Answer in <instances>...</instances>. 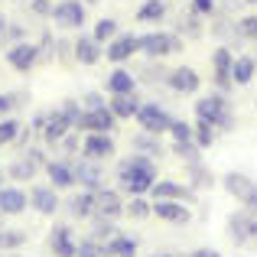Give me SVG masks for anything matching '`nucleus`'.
<instances>
[{
	"mask_svg": "<svg viewBox=\"0 0 257 257\" xmlns=\"http://www.w3.org/2000/svg\"><path fill=\"white\" fill-rule=\"evenodd\" d=\"M78 131H85V134H111V131H117V117L111 114V107H85Z\"/></svg>",
	"mask_w": 257,
	"mask_h": 257,
	"instance_id": "nucleus-9",
	"label": "nucleus"
},
{
	"mask_svg": "<svg viewBox=\"0 0 257 257\" xmlns=\"http://www.w3.org/2000/svg\"><path fill=\"white\" fill-rule=\"evenodd\" d=\"M124 215H131L134 221H144L153 215V202H147L144 195H131V202H124Z\"/></svg>",
	"mask_w": 257,
	"mask_h": 257,
	"instance_id": "nucleus-37",
	"label": "nucleus"
},
{
	"mask_svg": "<svg viewBox=\"0 0 257 257\" xmlns=\"http://www.w3.org/2000/svg\"><path fill=\"white\" fill-rule=\"evenodd\" d=\"M137 49L147 59H166L182 49V39L176 33H144V36H137Z\"/></svg>",
	"mask_w": 257,
	"mask_h": 257,
	"instance_id": "nucleus-3",
	"label": "nucleus"
},
{
	"mask_svg": "<svg viewBox=\"0 0 257 257\" xmlns=\"http://www.w3.org/2000/svg\"><path fill=\"white\" fill-rule=\"evenodd\" d=\"M189 10H192L195 17H215V13H218V0H192Z\"/></svg>",
	"mask_w": 257,
	"mask_h": 257,
	"instance_id": "nucleus-44",
	"label": "nucleus"
},
{
	"mask_svg": "<svg viewBox=\"0 0 257 257\" xmlns=\"http://www.w3.org/2000/svg\"><path fill=\"white\" fill-rule=\"evenodd\" d=\"M124 215V199H120V189H98L94 192V218H120Z\"/></svg>",
	"mask_w": 257,
	"mask_h": 257,
	"instance_id": "nucleus-11",
	"label": "nucleus"
},
{
	"mask_svg": "<svg viewBox=\"0 0 257 257\" xmlns=\"http://www.w3.org/2000/svg\"><path fill=\"white\" fill-rule=\"evenodd\" d=\"M104 88L111 91V98L114 94H131V91H137V78H134L131 69H114L111 75L104 78Z\"/></svg>",
	"mask_w": 257,
	"mask_h": 257,
	"instance_id": "nucleus-28",
	"label": "nucleus"
},
{
	"mask_svg": "<svg viewBox=\"0 0 257 257\" xmlns=\"http://www.w3.org/2000/svg\"><path fill=\"white\" fill-rule=\"evenodd\" d=\"M43 170H46V176H49L52 189H72L75 186V160L59 157V160H49Z\"/></svg>",
	"mask_w": 257,
	"mask_h": 257,
	"instance_id": "nucleus-15",
	"label": "nucleus"
},
{
	"mask_svg": "<svg viewBox=\"0 0 257 257\" xmlns=\"http://www.w3.org/2000/svg\"><path fill=\"white\" fill-rule=\"evenodd\" d=\"M117 153V144H114L111 134H88L82 140V157L94 160V163H107V160Z\"/></svg>",
	"mask_w": 257,
	"mask_h": 257,
	"instance_id": "nucleus-8",
	"label": "nucleus"
},
{
	"mask_svg": "<svg viewBox=\"0 0 257 257\" xmlns=\"http://www.w3.org/2000/svg\"><path fill=\"white\" fill-rule=\"evenodd\" d=\"M117 36V20H111V17H101L98 23H94V30H91V39L94 43H111V39Z\"/></svg>",
	"mask_w": 257,
	"mask_h": 257,
	"instance_id": "nucleus-38",
	"label": "nucleus"
},
{
	"mask_svg": "<svg viewBox=\"0 0 257 257\" xmlns=\"http://www.w3.org/2000/svg\"><path fill=\"white\" fill-rule=\"evenodd\" d=\"M30 199L17 186H0V215H23Z\"/></svg>",
	"mask_w": 257,
	"mask_h": 257,
	"instance_id": "nucleus-22",
	"label": "nucleus"
},
{
	"mask_svg": "<svg viewBox=\"0 0 257 257\" xmlns=\"http://www.w3.org/2000/svg\"><path fill=\"white\" fill-rule=\"evenodd\" d=\"M26 244V231H20V228H7V231H0V251H13V247Z\"/></svg>",
	"mask_w": 257,
	"mask_h": 257,
	"instance_id": "nucleus-42",
	"label": "nucleus"
},
{
	"mask_svg": "<svg viewBox=\"0 0 257 257\" xmlns=\"http://www.w3.org/2000/svg\"><path fill=\"white\" fill-rule=\"evenodd\" d=\"M134 52H140V49H137V36H131V33H117V36L104 46V59H107V62H114V65L131 62Z\"/></svg>",
	"mask_w": 257,
	"mask_h": 257,
	"instance_id": "nucleus-14",
	"label": "nucleus"
},
{
	"mask_svg": "<svg viewBox=\"0 0 257 257\" xmlns=\"http://www.w3.org/2000/svg\"><path fill=\"white\" fill-rule=\"evenodd\" d=\"M72 56H75L78 65H98L101 56H104V46L94 43L91 36H78L75 43H72Z\"/></svg>",
	"mask_w": 257,
	"mask_h": 257,
	"instance_id": "nucleus-20",
	"label": "nucleus"
},
{
	"mask_svg": "<svg viewBox=\"0 0 257 257\" xmlns=\"http://www.w3.org/2000/svg\"><path fill=\"white\" fill-rule=\"evenodd\" d=\"M257 75V59L254 56H234L231 62V82L234 85H251Z\"/></svg>",
	"mask_w": 257,
	"mask_h": 257,
	"instance_id": "nucleus-30",
	"label": "nucleus"
},
{
	"mask_svg": "<svg viewBox=\"0 0 257 257\" xmlns=\"http://www.w3.org/2000/svg\"><path fill=\"white\" fill-rule=\"evenodd\" d=\"M59 147H62V157H65V160H72V157H75V153H78V131L65 134V140H62V144H59Z\"/></svg>",
	"mask_w": 257,
	"mask_h": 257,
	"instance_id": "nucleus-47",
	"label": "nucleus"
},
{
	"mask_svg": "<svg viewBox=\"0 0 257 257\" xmlns=\"http://www.w3.org/2000/svg\"><path fill=\"white\" fill-rule=\"evenodd\" d=\"M170 150H173V157L182 160L186 166H189V163H199V160H202V150L195 147V140H173Z\"/></svg>",
	"mask_w": 257,
	"mask_h": 257,
	"instance_id": "nucleus-36",
	"label": "nucleus"
},
{
	"mask_svg": "<svg viewBox=\"0 0 257 257\" xmlns=\"http://www.w3.org/2000/svg\"><path fill=\"white\" fill-rule=\"evenodd\" d=\"M10 111H17V104H13V94H10V91H0V117H4V114H10Z\"/></svg>",
	"mask_w": 257,
	"mask_h": 257,
	"instance_id": "nucleus-50",
	"label": "nucleus"
},
{
	"mask_svg": "<svg viewBox=\"0 0 257 257\" xmlns=\"http://www.w3.org/2000/svg\"><path fill=\"white\" fill-rule=\"evenodd\" d=\"M114 221H107V218H94V225H91V234H88V238L91 241H101V244H104V241H111L114 238Z\"/></svg>",
	"mask_w": 257,
	"mask_h": 257,
	"instance_id": "nucleus-41",
	"label": "nucleus"
},
{
	"mask_svg": "<svg viewBox=\"0 0 257 257\" xmlns=\"http://www.w3.org/2000/svg\"><path fill=\"white\" fill-rule=\"evenodd\" d=\"M153 182H157V160L144 157V153H134V157L117 163V189L120 192L144 195L153 189Z\"/></svg>",
	"mask_w": 257,
	"mask_h": 257,
	"instance_id": "nucleus-1",
	"label": "nucleus"
},
{
	"mask_svg": "<svg viewBox=\"0 0 257 257\" xmlns=\"http://www.w3.org/2000/svg\"><path fill=\"white\" fill-rule=\"evenodd\" d=\"M85 4H101V0H85Z\"/></svg>",
	"mask_w": 257,
	"mask_h": 257,
	"instance_id": "nucleus-54",
	"label": "nucleus"
},
{
	"mask_svg": "<svg viewBox=\"0 0 257 257\" xmlns=\"http://www.w3.org/2000/svg\"><path fill=\"white\" fill-rule=\"evenodd\" d=\"M4 30H7V20H4V17H0V36H4Z\"/></svg>",
	"mask_w": 257,
	"mask_h": 257,
	"instance_id": "nucleus-52",
	"label": "nucleus"
},
{
	"mask_svg": "<svg viewBox=\"0 0 257 257\" xmlns=\"http://www.w3.org/2000/svg\"><path fill=\"white\" fill-rule=\"evenodd\" d=\"M75 257H107V251H104V244H101V241L85 238V241H78V254Z\"/></svg>",
	"mask_w": 257,
	"mask_h": 257,
	"instance_id": "nucleus-43",
	"label": "nucleus"
},
{
	"mask_svg": "<svg viewBox=\"0 0 257 257\" xmlns=\"http://www.w3.org/2000/svg\"><path fill=\"white\" fill-rule=\"evenodd\" d=\"M30 205L39 215H56L59 212V195L52 186H33L30 189Z\"/></svg>",
	"mask_w": 257,
	"mask_h": 257,
	"instance_id": "nucleus-23",
	"label": "nucleus"
},
{
	"mask_svg": "<svg viewBox=\"0 0 257 257\" xmlns=\"http://www.w3.org/2000/svg\"><path fill=\"white\" fill-rule=\"evenodd\" d=\"M195 117L199 120H208L215 124L218 134H231L234 131V114H231V104L221 91H212V94H202L195 101Z\"/></svg>",
	"mask_w": 257,
	"mask_h": 257,
	"instance_id": "nucleus-2",
	"label": "nucleus"
},
{
	"mask_svg": "<svg viewBox=\"0 0 257 257\" xmlns=\"http://www.w3.org/2000/svg\"><path fill=\"white\" fill-rule=\"evenodd\" d=\"M221 186H225V192L231 195L234 202H241L244 208H257V182L251 179L247 173H225L221 176Z\"/></svg>",
	"mask_w": 257,
	"mask_h": 257,
	"instance_id": "nucleus-4",
	"label": "nucleus"
},
{
	"mask_svg": "<svg viewBox=\"0 0 257 257\" xmlns=\"http://www.w3.org/2000/svg\"><path fill=\"white\" fill-rule=\"evenodd\" d=\"M107 257H137V241L131 234H114L111 241H104Z\"/></svg>",
	"mask_w": 257,
	"mask_h": 257,
	"instance_id": "nucleus-32",
	"label": "nucleus"
},
{
	"mask_svg": "<svg viewBox=\"0 0 257 257\" xmlns=\"http://www.w3.org/2000/svg\"><path fill=\"white\" fill-rule=\"evenodd\" d=\"M140 94L137 91H131V94H114L111 101H107V107H111V114L117 120H131V117H137V111H140Z\"/></svg>",
	"mask_w": 257,
	"mask_h": 257,
	"instance_id": "nucleus-24",
	"label": "nucleus"
},
{
	"mask_svg": "<svg viewBox=\"0 0 257 257\" xmlns=\"http://www.w3.org/2000/svg\"><path fill=\"white\" fill-rule=\"evenodd\" d=\"M170 13V0H144L137 7V20L140 23H160Z\"/></svg>",
	"mask_w": 257,
	"mask_h": 257,
	"instance_id": "nucleus-31",
	"label": "nucleus"
},
{
	"mask_svg": "<svg viewBox=\"0 0 257 257\" xmlns=\"http://www.w3.org/2000/svg\"><path fill=\"white\" fill-rule=\"evenodd\" d=\"M65 134H72V124L65 120V114L59 111H46V124L39 127V137H43V144H49V147H59L65 140Z\"/></svg>",
	"mask_w": 257,
	"mask_h": 257,
	"instance_id": "nucleus-12",
	"label": "nucleus"
},
{
	"mask_svg": "<svg viewBox=\"0 0 257 257\" xmlns=\"http://www.w3.org/2000/svg\"><path fill=\"white\" fill-rule=\"evenodd\" d=\"M192 140H195V147H199V150H208V147L218 140V131H215V124L195 117V124H192Z\"/></svg>",
	"mask_w": 257,
	"mask_h": 257,
	"instance_id": "nucleus-35",
	"label": "nucleus"
},
{
	"mask_svg": "<svg viewBox=\"0 0 257 257\" xmlns=\"http://www.w3.org/2000/svg\"><path fill=\"white\" fill-rule=\"evenodd\" d=\"M150 257H179V254H150Z\"/></svg>",
	"mask_w": 257,
	"mask_h": 257,
	"instance_id": "nucleus-53",
	"label": "nucleus"
},
{
	"mask_svg": "<svg viewBox=\"0 0 257 257\" xmlns=\"http://www.w3.org/2000/svg\"><path fill=\"white\" fill-rule=\"evenodd\" d=\"M20 131H23V124H20L17 117H0V147H10V144H17Z\"/></svg>",
	"mask_w": 257,
	"mask_h": 257,
	"instance_id": "nucleus-39",
	"label": "nucleus"
},
{
	"mask_svg": "<svg viewBox=\"0 0 257 257\" xmlns=\"http://www.w3.org/2000/svg\"><path fill=\"white\" fill-rule=\"evenodd\" d=\"M49 251L56 257H75L78 254V244L72 241V228L69 225H56L49 231Z\"/></svg>",
	"mask_w": 257,
	"mask_h": 257,
	"instance_id": "nucleus-21",
	"label": "nucleus"
},
{
	"mask_svg": "<svg viewBox=\"0 0 257 257\" xmlns=\"http://www.w3.org/2000/svg\"><path fill=\"white\" fill-rule=\"evenodd\" d=\"M0 182H4V170H0Z\"/></svg>",
	"mask_w": 257,
	"mask_h": 257,
	"instance_id": "nucleus-56",
	"label": "nucleus"
},
{
	"mask_svg": "<svg viewBox=\"0 0 257 257\" xmlns=\"http://www.w3.org/2000/svg\"><path fill=\"white\" fill-rule=\"evenodd\" d=\"M7 65L17 72H30L39 65V46L36 43H13L10 49H7Z\"/></svg>",
	"mask_w": 257,
	"mask_h": 257,
	"instance_id": "nucleus-10",
	"label": "nucleus"
},
{
	"mask_svg": "<svg viewBox=\"0 0 257 257\" xmlns=\"http://www.w3.org/2000/svg\"><path fill=\"white\" fill-rule=\"evenodd\" d=\"M30 10L36 17H52V0H30Z\"/></svg>",
	"mask_w": 257,
	"mask_h": 257,
	"instance_id": "nucleus-49",
	"label": "nucleus"
},
{
	"mask_svg": "<svg viewBox=\"0 0 257 257\" xmlns=\"http://www.w3.org/2000/svg\"><path fill=\"white\" fill-rule=\"evenodd\" d=\"M4 257H20V254H4Z\"/></svg>",
	"mask_w": 257,
	"mask_h": 257,
	"instance_id": "nucleus-55",
	"label": "nucleus"
},
{
	"mask_svg": "<svg viewBox=\"0 0 257 257\" xmlns=\"http://www.w3.org/2000/svg\"><path fill=\"white\" fill-rule=\"evenodd\" d=\"M52 23L59 26V30H82L85 26V4H78V0H59V4H52Z\"/></svg>",
	"mask_w": 257,
	"mask_h": 257,
	"instance_id": "nucleus-6",
	"label": "nucleus"
},
{
	"mask_svg": "<svg viewBox=\"0 0 257 257\" xmlns=\"http://www.w3.org/2000/svg\"><path fill=\"white\" fill-rule=\"evenodd\" d=\"M137 120H140V131H147V134H166L170 131V124H173V114L166 111L163 104H157V101H144L140 104V111H137Z\"/></svg>",
	"mask_w": 257,
	"mask_h": 257,
	"instance_id": "nucleus-5",
	"label": "nucleus"
},
{
	"mask_svg": "<svg viewBox=\"0 0 257 257\" xmlns=\"http://www.w3.org/2000/svg\"><path fill=\"white\" fill-rule=\"evenodd\" d=\"M202 33H205V30H202V17H195L192 10L182 13V17L176 20V36H179V39H199Z\"/></svg>",
	"mask_w": 257,
	"mask_h": 257,
	"instance_id": "nucleus-34",
	"label": "nucleus"
},
{
	"mask_svg": "<svg viewBox=\"0 0 257 257\" xmlns=\"http://www.w3.org/2000/svg\"><path fill=\"white\" fill-rule=\"evenodd\" d=\"M153 199H173V202H186V205H192L195 202V192L189 186H182V182H173V179H157L150 189Z\"/></svg>",
	"mask_w": 257,
	"mask_h": 257,
	"instance_id": "nucleus-17",
	"label": "nucleus"
},
{
	"mask_svg": "<svg viewBox=\"0 0 257 257\" xmlns=\"http://www.w3.org/2000/svg\"><path fill=\"white\" fill-rule=\"evenodd\" d=\"M228 238L234 244H251V208H238L234 215H228Z\"/></svg>",
	"mask_w": 257,
	"mask_h": 257,
	"instance_id": "nucleus-19",
	"label": "nucleus"
},
{
	"mask_svg": "<svg viewBox=\"0 0 257 257\" xmlns=\"http://www.w3.org/2000/svg\"><path fill=\"white\" fill-rule=\"evenodd\" d=\"M170 134H173V140H192V124H189V120H176L173 117Z\"/></svg>",
	"mask_w": 257,
	"mask_h": 257,
	"instance_id": "nucleus-46",
	"label": "nucleus"
},
{
	"mask_svg": "<svg viewBox=\"0 0 257 257\" xmlns=\"http://www.w3.org/2000/svg\"><path fill=\"white\" fill-rule=\"evenodd\" d=\"M59 111L65 114V120H69V124H72V131H78V124H82V114H85V104H78L75 98H65Z\"/></svg>",
	"mask_w": 257,
	"mask_h": 257,
	"instance_id": "nucleus-40",
	"label": "nucleus"
},
{
	"mask_svg": "<svg viewBox=\"0 0 257 257\" xmlns=\"http://www.w3.org/2000/svg\"><path fill=\"white\" fill-rule=\"evenodd\" d=\"M186 173H189V189H192V192L195 189H212L215 186V176H212V170H208L202 160L199 163H189Z\"/></svg>",
	"mask_w": 257,
	"mask_h": 257,
	"instance_id": "nucleus-33",
	"label": "nucleus"
},
{
	"mask_svg": "<svg viewBox=\"0 0 257 257\" xmlns=\"http://www.w3.org/2000/svg\"><path fill=\"white\" fill-rule=\"evenodd\" d=\"M238 36H241V39H251V43H257V17H244V20H238Z\"/></svg>",
	"mask_w": 257,
	"mask_h": 257,
	"instance_id": "nucleus-45",
	"label": "nucleus"
},
{
	"mask_svg": "<svg viewBox=\"0 0 257 257\" xmlns=\"http://www.w3.org/2000/svg\"><path fill=\"white\" fill-rule=\"evenodd\" d=\"M153 215L170 225H186L192 218V212L186 208V202H173V199H153Z\"/></svg>",
	"mask_w": 257,
	"mask_h": 257,
	"instance_id": "nucleus-18",
	"label": "nucleus"
},
{
	"mask_svg": "<svg viewBox=\"0 0 257 257\" xmlns=\"http://www.w3.org/2000/svg\"><path fill=\"white\" fill-rule=\"evenodd\" d=\"M65 208H69V215H72V218H78V221L94 218V192L82 189L78 195H72V199L65 202Z\"/></svg>",
	"mask_w": 257,
	"mask_h": 257,
	"instance_id": "nucleus-29",
	"label": "nucleus"
},
{
	"mask_svg": "<svg viewBox=\"0 0 257 257\" xmlns=\"http://www.w3.org/2000/svg\"><path fill=\"white\" fill-rule=\"evenodd\" d=\"M82 104L85 107H107V101H104V94H101V91H85Z\"/></svg>",
	"mask_w": 257,
	"mask_h": 257,
	"instance_id": "nucleus-48",
	"label": "nucleus"
},
{
	"mask_svg": "<svg viewBox=\"0 0 257 257\" xmlns=\"http://www.w3.org/2000/svg\"><path fill=\"white\" fill-rule=\"evenodd\" d=\"M231 62H234V52H231V46H218V49L212 52L215 88H218L221 94H228V91L234 88V82H231Z\"/></svg>",
	"mask_w": 257,
	"mask_h": 257,
	"instance_id": "nucleus-7",
	"label": "nucleus"
},
{
	"mask_svg": "<svg viewBox=\"0 0 257 257\" xmlns=\"http://www.w3.org/2000/svg\"><path fill=\"white\" fill-rule=\"evenodd\" d=\"M39 170H43V166H39L36 160H30V157L23 153V157H17L10 166H7V176H10L13 182H33V179L39 176Z\"/></svg>",
	"mask_w": 257,
	"mask_h": 257,
	"instance_id": "nucleus-27",
	"label": "nucleus"
},
{
	"mask_svg": "<svg viewBox=\"0 0 257 257\" xmlns=\"http://www.w3.org/2000/svg\"><path fill=\"white\" fill-rule=\"evenodd\" d=\"M166 75H170V69L163 65V59H147V62L134 72V78L144 82V85H166Z\"/></svg>",
	"mask_w": 257,
	"mask_h": 257,
	"instance_id": "nucleus-26",
	"label": "nucleus"
},
{
	"mask_svg": "<svg viewBox=\"0 0 257 257\" xmlns=\"http://www.w3.org/2000/svg\"><path fill=\"white\" fill-rule=\"evenodd\" d=\"M189 257H221V254L215 251V247H195V251L189 254Z\"/></svg>",
	"mask_w": 257,
	"mask_h": 257,
	"instance_id": "nucleus-51",
	"label": "nucleus"
},
{
	"mask_svg": "<svg viewBox=\"0 0 257 257\" xmlns=\"http://www.w3.org/2000/svg\"><path fill=\"white\" fill-rule=\"evenodd\" d=\"M75 182H82V189L88 192H98V189H104V170H101V163H94V160H75Z\"/></svg>",
	"mask_w": 257,
	"mask_h": 257,
	"instance_id": "nucleus-16",
	"label": "nucleus"
},
{
	"mask_svg": "<svg viewBox=\"0 0 257 257\" xmlns=\"http://www.w3.org/2000/svg\"><path fill=\"white\" fill-rule=\"evenodd\" d=\"M131 147H134V153H144V157H150V160H163L166 157V147L160 144V137L157 134H147V131L134 134Z\"/></svg>",
	"mask_w": 257,
	"mask_h": 257,
	"instance_id": "nucleus-25",
	"label": "nucleus"
},
{
	"mask_svg": "<svg viewBox=\"0 0 257 257\" xmlns=\"http://www.w3.org/2000/svg\"><path fill=\"white\" fill-rule=\"evenodd\" d=\"M166 88L176 94H195L202 88V78L189 65H176V69H170V75H166Z\"/></svg>",
	"mask_w": 257,
	"mask_h": 257,
	"instance_id": "nucleus-13",
	"label": "nucleus"
}]
</instances>
